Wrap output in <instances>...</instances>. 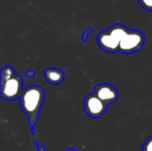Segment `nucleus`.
Returning <instances> with one entry per match:
<instances>
[{
	"instance_id": "f257e3e1",
	"label": "nucleus",
	"mask_w": 152,
	"mask_h": 151,
	"mask_svg": "<svg viewBox=\"0 0 152 151\" xmlns=\"http://www.w3.org/2000/svg\"><path fill=\"white\" fill-rule=\"evenodd\" d=\"M19 100L22 111L28 118L31 134H34V127L45 101V91L40 86L30 85L23 89Z\"/></svg>"
},
{
	"instance_id": "f03ea898",
	"label": "nucleus",
	"mask_w": 152,
	"mask_h": 151,
	"mask_svg": "<svg viewBox=\"0 0 152 151\" xmlns=\"http://www.w3.org/2000/svg\"><path fill=\"white\" fill-rule=\"evenodd\" d=\"M1 98L12 101L19 99L23 89V81L21 77L15 74V70L11 66H5L0 72Z\"/></svg>"
},
{
	"instance_id": "7ed1b4c3",
	"label": "nucleus",
	"mask_w": 152,
	"mask_h": 151,
	"mask_svg": "<svg viewBox=\"0 0 152 151\" xmlns=\"http://www.w3.org/2000/svg\"><path fill=\"white\" fill-rule=\"evenodd\" d=\"M129 30L127 27L123 24L116 23L105 31H102L97 36L98 45L105 52L114 53H118L119 44L123 36Z\"/></svg>"
},
{
	"instance_id": "20e7f679",
	"label": "nucleus",
	"mask_w": 152,
	"mask_h": 151,
	"mask_svg": "<svg viewBox=\"0 0 152 151\" xmlns=\"http://www.w3.org/2000/svg\"><path fill=\"white\" fill-rule=\"evenodd\" d=\"M145 44V36L139 30L130 29L123 36L119 44L118 53L130 54L139 52Z\"/></svg>"
},
{
	"instance_id": "39448f33",
	"label": "nucleus",
	"mask_w": 152,
	"mask_h": 151,
	"mask_svg": "<svg viewBox=\"0 0 152 151\" xmlns=\"http://www.w3.org/2000/svg\"><path fill=\"white\" fill-rule=\"evenodd\" d=\"M108 105L94 93L87 95L84 101V112L92 118H100L107 111Z\"/></svg>"
},
{
	"instance_id": "423d86ee",
	"label": "nucleus",
	"mask_w": 152,
	"mask_h": 151,
	"mask_svg": "<svg viewBox=\"0 0 152 151\" xmlns=\"http://www.w3.org/2000/svg\"><path fill=\"white\" fill-rule=\"evenodd\" d=\"M94 93L108 106L116 102L118 99V93L117 89L108 83H102L96 85Z\"/></svg>"
},
{
	"instance_id": "0eeeda50",
	"label": "nucleus",
	"mask_w": 152,
	"mask_h": 151,
	"mask_svg": "<svg viewBox=\"0 0 152 151\" xmlns=\"http://www.w3.org/2000/svg\"><path fill=\"white\" fill-rule=\"evenodd\" d=\"M45 77L49 84L56 85L63 81L65 74L61 69L56 68H49L45 71Z\"/></svg>"
},
{
	"instance_id": "6e6552de",
	"label": "nucleus",
	"mask_w": 152,
	"mask_h": 151,
	"mask_svg": "<svg viewBox=\"0 0 152 151\" xmlns=\"http://www.w3.org/2000/svg\"><path fill=\"white\" fill-rule=\"evenodd\" d=\"M140 4L148 11H152V0H138Z\"/></svg>"
},
{
	"instance_id": "1a4fd4ad",
	"label": "nucleus",
	"mask_w": 152,
	"mask_h": 151,
	"mask_svg": "<svg viewBox=\"0 0 152 151\" xmlns=\"http://www.w3.org/2000/svg\"><path fill=\"white\" fill-rule=\"evenodd\" d=\"M142 151H152V136L147 138L145 141L142 146Z\"/></svg>"
},
{
	"instance_id": "9d476101",
	"label": "nucleus",
	"mask_w": 152,
	"mask_h": 151,
	"mask_svg": "<svg viewBox=\"0 0 152 151\" xmlns=\"http://www.w3.org/2000/svg\"><path fill=\"white\" fill-rule=\"evenodd\" d=\"M91 32H93V28H87L86 31H84V33H83V35H82V39H83V42H84V43H86V42H87L88 36H89V34H90Z\"/></svg>"
},
{
	"instance_id": "9b49d317",
	"label": "nucleus",
	"mask_w": 152,
	"mask_h": 151,
	"mask_svg": "<svg viewBox=\"0 0 152 151\" xmlns=\"http://www.w3.org/2000/svg\"><path fill=\"white\" fill-rule=\"evenodd\" d=\"M26 77H28V78H32V77H35V72H34L32 69H28V70H27V72H26Z\"/></svg>"
},
{
	"instance_id": "f8f14e48",
	"label": "nucleus",
	"mask_w": 152,
	"mask_h": 151,
	"mask_svg": "<svg viewBox=\"0 0 152 151\" xmlns=\"http://www.w3.org/2000/svg\"><path fill=\"white\" fill-rule=\"evenodd\" d=\"M34 144L37 147V151H45V148L44 147H42L41 145H39V143H38V142H34Z\"/></svg>"
},
{
	"instance_id": "ddd939ff",
	"label": "nucleus",
	"mask_w": 152,
	"mask_h": 151,
	"mask_svg": "<svg viewBox=\"0 0 152 151\" xmlns=\"http://www.w3.org/2000/svg\"><path fill=\"white\" fill-rule=\"evenodd\" d=\"M65 151H77L76 150H74V149H68V150H66Z\"/></svg>"
}]
</instances>
